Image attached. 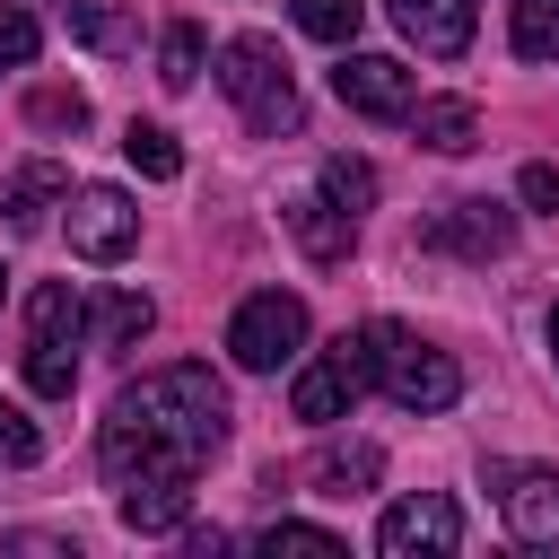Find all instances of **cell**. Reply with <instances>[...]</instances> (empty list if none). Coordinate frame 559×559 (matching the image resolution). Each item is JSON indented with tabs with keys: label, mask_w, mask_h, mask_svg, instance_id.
I'll return each instance as SVG.
<instances>
[{
	"label": "cell",
	"mask_w": 559,
	"mask_h": 559,
	"mask_svg": "<svg viewBox=\"0 0 559 559\" xmlns=\"http://www.w3.org/2000/svg\"><path fill=\"white\" fill-rule=\"evenodd\" d=\"M376 550H384V559H454V550H463V515H454V498L419 489V498L384 507V524H376Z\"/></svg>",
	"instance_id": "obj_9"
},
{
	"label": "cell",
	"mask_w": 559,
	"mask_h": 559,
	"mask_svg": "<svg viewBox=\"0 0 559 559\" xmlns=\"http://www.w3.org/2000/svg\"><path fill=\"white\" fill-rule=\"evenodd\" d=\"M52 201H70V175H61L52 157H26V166L0 175V218H9V227H35Z\"/></svg>",
	"instance_id": "obj_14"
},
{
	"label": "cell",
	"mask_w": 559,
	"mask_h": 559,
	"mask_svg": "<svg viewBox=\"0 0 559 559\" xmlns=\"http://www.w3.org/2000/svg\"><path fill=\"white\" fill-rule=\"evenodd\" d=\"M262 550L280 559V550H297V559H341V533H323V524H262Z\"/></svg>",
	"instance_id": "obj_25"
},
{
	"label": "cell",
	"mask_w": 559,
	"mask_h": 559,
	"mask_svg": "<svg viewBox=\"0 0 559 559\" xmlns=\"http://www.w3.org/2000/svg\"><path fill=\"white\" fill-rule=\"evenodd\" d=\"M376 472H384V454H376V445H323V454L306 463L314 498H358V489H376Z\"/></svg>",
	"instance_id": "obj_17"
},
{
	"label": "cell",
	"mask_w": 559,
	"mask_h": 559,
	"mask_svg": "<svg viewBox=\"0 0 559 559\" xmlns=\"http://www.w3.org/2000/svg\"><path fill=\"white\" fill-rule=\"evenodd\" d=\"M157 79H166V87H192V79H201V26H192V17L166 26V44H157Z\"/></svg>",
	"instance_id": "obj_23"
},
{
	"label": "cell",
	"mask_w": 559,
	"mask_h": 559,
	"mask_svg": "<svg viewBox=\"0 0 559 559\" xmlns=\"http://www.w3.org/2000/svg\"><path fill=\"white\" fill-rule=\"evenodd\" d=\"M358 393H367V332H341L332 349H314V358L297 367L288 411H297L306 428H332V419H349V411H358Z\"/></svg>",
	"instance_id": "obj_6"
},
{
	"label": "cell",
	"mask_w": 559,
	"mask_h": 559,
	"mask_svg": "<svg viewBox=\"0 0 559 559\" xmlns=\"http://www.w3.org/2000/svg\"><path fill=\"white\" fill-rule=\"evenodd\" d=\"M411 131H419V148L463 157V148L480 140V114H472V96H419V105H411Z\"/></svg>",
	"instance_id": "obj_16"
},
{
	"label": "cell",
	"mask_w": 559,
	"mask_h": 559,
	"mask_svg": "<svg viewBox=\"0 0 559 559\" xmlns=\"http://www.w3.org/2000/svg\"><path fill=\"white\" fill-rule=\"evenodd\" d=\"M61 26H70L79 44H96V52H131V44H140L114 0H61Z\"/></svg>",
	"instance_id": "obj_19"
},
{
	"label": "cell",
	"mask_w": 559,
	"mask_h": 559,
	"mask_svg": "<svg viewBox=\"0 0 559 559\" xmlns=\"http://www.w3.org/2000/svg\"><path fill=\"white\" fill-rule=\"evenodd\" d=\"M419 245H428V253H463V262H498V253L515 245V210H498V201H454V210H437V218L419 227Z\"/></svg>",
	"instance_id": "obj_10"
},
{
	"label": "cell",
	"mask_w": 559,
	"mask_h": 559,
	"mask_svg": "<svg viewBox=\"0 0 559 559\" xmlns=\"http://www.w3.org/2000/svg\"><path fill=\"white\" fill-rule=\"evenodd\" d=\"M288 236H297L314 262H349V245H358V218H349L332 192H306V201H288Z\"/></svg>",
	"instance_id": "obj_13"
},
{
	"label": "cell",
	"mask_w": 559,
	"mask_h": 559,
	"mask_svg": "<svg viewBox=\"0 0 559 559\" xmlns=\"http://www.w3.org/2000/svg\"><path fill=\"white\" fill-rule=\"evenodd\" d=\"M323 192H332V201L358 218V210L376 201V166H367V157H323Z\"/></svg>",
	"instance_id": "obj_24"
},
{
	"label": "cell",
	"mask_w": 559,
	"mask_h": 559,
	"mask_svg": "<svg viewBox=\"0 0 559 559\" xmlns=\"http://www.w3.org/2000/svg\"><path fill=\"white\" fill-rule=\"evenodd\" d=\"M35 122H44V131H79V122H87V96H79V87H44V96H35Z\"/></svg>",
	"instance_id": "obj_28"
},
{
	"label": "cell",
	"mask_w": 559,
	"mask_h": 559,
	"mask_svg": "<svg viewBox=\"0 0 559 559\" xmlns=\"http://www.w3.org/2000/svg\"><path fill=\"white\" fill-rule=\"evenodd\" d=\"M515 192H524V210H559V166H524Z\"/></svg>",
	"instance_id": "obj_29"
},
{
	"label": "cell",
	"mask_w": 559,
	"mask_h": 559,
	"mask_svg": "<svg viewBox=\"0 0 559 559\" xmlns=\"http://www.w3.org/2000/svg\"><path fill=\"white\" fill-rule=\"evenodd\" d=\"M367 384H376L393 411H454L463 367H454L437 341H419L411 323H367Z\"/></svg>",
	"instance_id": "obj_2"
},
{
	"label": "cell",
	"mask_w": 559,
	"mask_h": 559,
	"mask_svg": "<svg viewBox=\"0 0 559 559\" xmlns=\"http://www.w3.org/2000/svg\"><path fill=\"white\" fill-rule=\"evenodd\" d=\"M507 35L524 61H559V0H507Z\"/></svg>",
	"instance_id": "obj_20"
},
{
	"label": "cell",
	"mask_w": 559,
	"mask_h": 559,
	"mask_svg": "<svg viewBox=\"0 0 559 559\" xmlns=\"http://www.w3.org/2000/svg\"><path fill=\"white\" fill-rule=\"evenodd\" d=\"M507 533L524 550H559V472H507Z\"/></svg>",
	"instance_id": "obj_12"
},
{
	"label": "cell",
	"mask_w": 559,
	"mask_h": 559,
	"mask_svg": "<svg viewBox=\"0 0 559 559\" xmlns=\"http://www.w3.org/2000/svg\"><path fill=\"white\" fill-rule=\"evenodd\" d=\"M0 297H9V271H0Z\"/></svg>",
	"instance_id": "obj_31"
},
{
	"label": "cell",
	"mask_w": 559,
	"mask_h": 559,
	"mask_svg": "<svg viewBox=\"0 0 559 559\" xmlns=\"http://www.w3.org/2000/svg\"><path fill=\"white\" fill-rule=\"evenodd\" d=\"M218 87L236 96V114L262 131V140H280V131H297V79H288V61H280V44L271 35H227L218 44Z\"/></svg>",
	"instance_id": "obj_3"
},
{
	"label": "cell",
	"mask_w": 559,
	"mask_h": 559,
	"mask_svg": "<svg viewBox=\"0 0 559 559\" xmlns=\"http://www.w3.org/2000/svg\"><path fill=\"white\" fill-rule=\"evenodd\" d=\"M227 445V384L183 358V367H148L114 393L105 411V437H96V463L105 480H192L210 454Z\"/></svg>",
	"instance_id": "obj_1"
},
{
	"label": "cell",
	"mask_w": 559,
	"mask_h": 559,
	"mask_svg": "<svg viewBox=\"0 0 559 559\" xmlns=\"http://www.w3.org/2000/svg\"><path fill=\"white\" fill-rule=\"evenodd\" d=\"M297 26H306L314 44H358V26H367V0H297Z\"/></svg>",
	"instance_id": "obj_22"
},
{
	"label": "cell",
	"mask_w": 559,
	"mask_h": 559,
	"mask_svg": "<svg viewBox=\"0 0 559 559\" xmlns=\"http://www.w3.org/2000/svg\"><path fill=\"white\" fill-rule=\"evenodd\" d=\"M122 524L131 533H183L192 524V480H122Z\"/></svg>",
	"instance_id": "obj_15"
},
{
	"label": "cell",
	"mask_w": 559,
	"mask_h": 559,
	"mask_svg": "<svg viewBox=\"0 0 559 559\" xmlns=\"http://www.w3.org/2000/svg\"><path fill=\"white\" fill-rule=\"evenodd\" d=\"M332 87H341V105L367 114V122H411V105H419V70L393 61V52H349V44H341Z\"/></svg>",
	"instance_id": "obj_8"
},
{
	"label": "cell",
	"mask_w": 559,
	"mask_h": 559,
	"mask_svg": "<svg viewBox=\"0 0 559 559\" xmlns=\"http://www.w3.org/2000/svg\"><path fill=\"white\" fill-rule=\"evenodd\" d=\"M79 332H87L79 288H70V280H44V288L26 297V393L70 402V384H79Z\"/></svg>",
	"instance_id": "obj_4"
},
{
	"label": "cell",
	"mask_w": 559,
	"mask_h": 559,
	"mask_svg": "<svg viewBox=\"0 0 559 559\" xmlns=\"http://www.w3.org/2000/svg\"><path fill=\"white\" fill-rule=\"evenodd\" d=\"M87 323H96V341H105V349H131V341H148V323H157V306H148L140 288H105Z\"/></svg>",
	"instance_id": "obj_18"
},
{
	"label": "cell",
	"mask_w": 559,
	"mask_h": 559,
	"mask_svg": "<svg viewBox=\"0 0 559 559\" xmlns=\"http://www.w3.org/2000/svg\"><path fill=\"white\" fill-rule=\"evenodd\" d=\"M35 454H44V428H35L17 402H0V472H26Z\"/></svg>",
	"instance_id": "obj_26"
},
{
	"label": "cell",
	"mask_w": 559,
	"mask_h": 559,
	"mask_svg": "<svg viewBox=\"0 0 559 559\" xmlns=\"http://www.w3.org/2000/svg\"><path fill=\"white\" fill-rule=\"evenodd\" d=\"M297 349H306V297H288V288H253V297L227 314V358H236L245 376H280Z\"/></svg>",
	"instance_id": "obj_5"
},
{
	"label": "cell",
	"mask_w": 559,
	"mask_h": 559,
	"mask_svg": "<svg viewBox=\"0 0 559 559\" xmlns=\"http://www.w3.org/2000/svg\"><path fill=\"white\" fill-rule=\"evenodd\" d=\"M122 157H131L148 183H175V175H183V148H175L166 122H131V131H122Z\"/></svg>",
	"instance_id": "obj_21"
},
{
	"label": "cell",
	"mask_w": 559,
	"mask_h": 559,
	"mask_svg": "<svg viewBox=\"0 0 559 559\" xmlns=\"http://www.w3.org/2000/svg\"><path fill=\"white\" fill-rule=\"evenodd\" d=\"M472 17H480V0H393V26H402L428 61H454V52L472 44Z\"/></svg>",
	"instance_id": "obj_11"
},
{
	"label": "cell",
	"mask_w": 559,
	"mask_h": 559,
	"mask_svg": "<svg viewBox=\"0 0 559 559\" xmlns=\"http://www.w3.org/2000/svg\"><path fill=\"white\" fill-rule=\"evenodd\" d=\"M61 227H70V253L79 262H122L140 245V210H131L122 183H79L61 201Z\"/></svg>",
	"instance_id": "obj_7"
},
{
	"label": "cell",
	"mask_w": 559,
	"mask_h": 559,
	"mask_svg": "<svg viewBox=\"0 0 559 559\" xmlns=\"http://www.w3.org/2000/svg\"><path fill=\"white\" fill-rule=\"evenodd\" d=\"M550 367H559V306H550Z\"/></svg>",
	"instance_id": "obj_30"
},
{
	"label": "cell",
	"mask_w": 559,
	"mask_h": 559,
	"mask_svg": "<svg viewBox=\"0 0 559 559\" xmlns=\"http://www.w3.org/2000/svg\"><path fill=\"white\" fill-rule=\"evenodd\" d=\"M35 44H44V35H35V17H26L17 0H0V79H9V70H26V61H35Z\"/></svg>",
	"instance_id": "obj_27"
}]
</instances>
